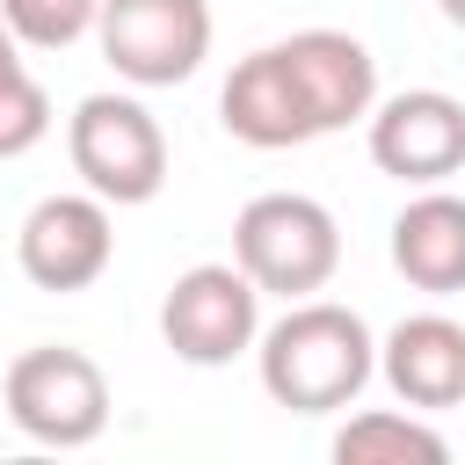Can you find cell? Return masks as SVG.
Segmentation results:
<instances>
[{"mask_svg":"<svg viewBox=\"0 0 465 465\" xmlns=\"http://www.w3.org/2000/svg\"><path fill=\"white\" fill-rule=\"evenodd\" d=\"M436 7H443V22H450V29H465V0H436Z\"/></svg>","mask_w":465,"mask_h":465,"instance_id":"cell-16","label":"cell"},{"mask_svg":"<svg viewBox=\"0 0 465 465\" xmlns=\"http://www.w3.org/2000/svg\"><path fill=\"white\" fill-rule=\"evenodd\" d=\"M15 262L36 291H87L102 283V269L116 262V225H109V203L94 189L80 196H44L22 232H15Z\"/></svg>","mask_w":465,"mask_h":465,"instance_id":"cell-8","label":"cell"},{"mask_svg":"<svg viewBox=\"0 0 465 465\" xmlns=\"http://www.w3.org/2000/svg\"><path fill=\"white\" fill-rule=\"evenodd\" d=\"M378 378L392 385L400 407L414 414H443L465 400V327L450 312H407L385 341H378Z\"/></svg>","mask_w":465,"mask_h":465,"instance_id":"cell-11","label":"cell"},{"mask_svg":"<svg viewBox=\"0 0 465 465\" xmlns=\"http://www.w3.org/2000/svg\"><path fill=\"white\" fill-rule=\"evenodd\" d=\"M44 131H51V94L36 87L15 29L0 22V160H22L29 145H44Z\"/></svg>","mask_w":465,"mask_h":465,"instance_id":"cell-14","label":"cell"},{"mask_svg":"<svg viewBox=\"0 0 465 465\" xmlns=\"http://www.w3.org/2000/svg\"><path fill=\"white\" fill-rule=\"evenodd\" d=\"M65 153L102 203H153L167 182V131L138 94H87L65 116Z\"/></svg>","mask_w":465,"mask_h":465,"instance_id":"cell-4","label":"cell"},{"mask_svg":"<svg viewBox=\"0 0 465 465\" xmlns=\"http://www.w3.org/2000/svg\"><path fill=\"white\" fill-rule=\"evenodd\" d=\"M254 363H262V392L276 407L334 414V407H356L363 385L378 378V334L356 305L291 298V312L254 334Z\"/></svg>","mask_w":465,"mask_h":465,"instance_id":"cell-1","label":"cell"},{"mask_svg":"<svg viewBox=\"0 0 465 465\" xmlns=\"http://www.w3.org/2000/svg\"><path fill=\"white\" fill-rule=\"evenodd\" d=\"M218 124H225L240 145H254V153H283V145H312V138H320L312 109H305V94H298V80H291V65H283V44H262V51H247V58L225 73V87H218Z\"/></svg>","mask_w":465,"mask_h":465,"instance_id":"cell-9","label":"cell"},{"mask_svg":"<svg viewBox=\"0 0 465 465\" xmlns=\"http://www.w3.org/2000/svg\"><path fill=\"white\" fill-rule=\"evenodd\" d=\"M334 458L341 465H443L450 443L414 407H363L334 429Z\"/></svg>","mask_w":465,"mask_h":465,"instance_id":"cell-13","label":"cell"},{"mask_svg":"<svg viewBox=\"0 0 465 465\" xmlns=\"http://www.w3.org/2000/svg\"><path fill=\"white\" fill-rule=\"evenodd\" d=\"M363 145H371L378 174H392L407 189H436L465 167V102L443 87H400V94L371 102Z\"/></svg>","mask_w":465,"mask_h":465,"instance_id":"cell-7","label":"cell"},{"mask_svg":"<svg viewBox=\"0 0 465 465\" xmlns=\"http://www.w3.org/2000/svg\"><path fill=\"white\" fill-rule=\"evenodd\" d=\"M232 262L254 276L262 298H312L327 291V276L341 269V225L320 196L298 189H269L254 203H240L232 218Z\"/></svg>","mask_w":465,"mask_h":465,"instance_id":"cell-2","label":"cell"},{"mask_svg":"<svg viewBox=\"0 0 465 465\" xmlns=\"http://www.w3.org/2000/svg\"><path fill=\"white\" fill-rule=\"evenodd\" d=\"M102 0H0V22L15 29L22 51H65L94 29Z\"/></svg>","mask_w":465,"mask_h":465,"instance_id":"cell-15","label":"cell"},{"mask_svg":"<svg viewBox=\"0 0 465 465\" xmlns=\"http://www.w3.org/2000/svg\"><path fill=\"white\" fill-rule=\"evenodd\" d=\"M254 334H262V291L240 262H196L160 298V341L196 371H225L232 356L254 349Z\"/></svg>","mask_w":465,"mask_h":465,"instance_id":"cell-5","label":"cell"},{"mask_svg":"<svg viewBox=\"0 0 465 465\" xmlns=\"http://www.w3.org/2000/svg\"><path fill=\"white\" fill-rule=\"evenodd\" d=\"M392 269L429 291V298H458L465 291V196H450L443 182L421 189L414 203H400L392 218Z\"/></svg>","mask_w":465,"mask_h":465,"instance_id":"cell-12","label":"cell"},{"mask_svg":"<svg viewBox=\"0 0 465 465\" xmlns=\"http://www.w3.org/2000/svg\"><path fill=\"white\" fill-rule=\"evenodd\" d=\"M0 407L7 421L44 443V450H87L102 429H109V378L87 349H65V341H44V349H22L0 378Z\"/></svg>","mask_w":465,"mask_h":465,"instance_id":"cell-3","label":"cell"},{"mask_svg":"<svg viewBox=\"0 0 465 465\" xmlns=\"http://www.w3.org/2000/svg\"><path fill=\"white\" fill-rule=\"evenodd\" d=\"M283 65H291V80H298L320 138L363 124L371 102H378V58L349 29H298V36H283Z\"/></svg>","mask_w":465,"mask_h":465,"instance_id":"cell-10","label":"cell"},{"mask_svg":"<svg viewBox=\"0 0 465 465\" xmlns=\"http://www.w3.org/2000/svg\"><path fill=\"white\" fill-rule=\"evenodd\" d=\"M102 58L131 87H182L211 58V0H102Z\"/></svg>","mask_w":465,"mask_h":465,"instance_id":"cell-6","label":"cell"}]
</instances>
